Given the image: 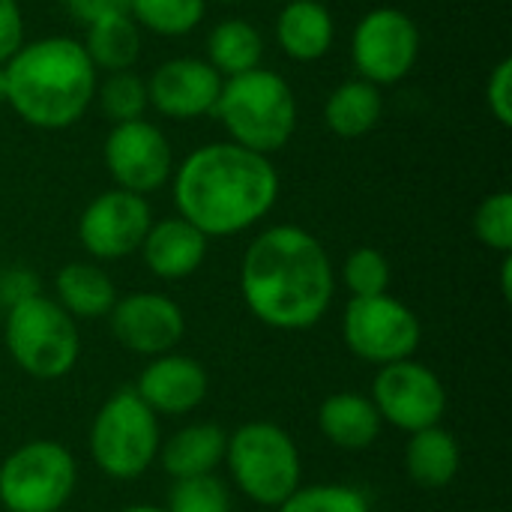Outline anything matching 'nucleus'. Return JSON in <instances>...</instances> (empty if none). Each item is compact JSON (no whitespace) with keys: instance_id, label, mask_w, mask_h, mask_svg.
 I'll use <instances>...</instances> for the list:
<instances>
[{"instance_id":"f257e3e1","label":"nucleus","mask_w":512,"mask_h":512,"mask_svg":"<svg viewBox=\"0 0 512 512\" xmlns=\"http://www.w3.org/2000/svg\"><path fill=\"white\" fill-rule=\"evenodd\" d=\"M249 312L273 330H309L333 303L336 279L327 249L297 225L261 231L240 264Z\"/></svg>"},{"instance_id":"f03ea898","label":"nucleus","mask_w":512,"mask_h":512,"mask_svg":"<svg viewBox=\"0 0 512 512\" xmlns=\"http://www.w3.org/2000/svg\"><path fill=\"white\" fill-rule=\"evenodd\" d=\"M279 198L273 162L234 141L192 150L174 174L177 213L207 240L234 237L261 222Z\"/></svg>"},{"instance_id":"7ed1b4c3","label":"nucleus","mask_w":512,"mask_h":512,"mask_svg":"<svg viewBox=\"0 0 512 512\" xmlns=\"http://www.w3.org/2000/svg\"><path fill=\"white\" fill-rule=\"evenodd\" d=\"M6 102L36 129L75 126L96 96V66L72 36L24 42L6 63Z\"/></svg>"},{"instance_id":"20e7f679","label":"nucleus","mask_w":512,"mask_h":512,"mask_svg":"<svg viewBox=\"0 0 512 512\" xmlns=\"http://www.w3.org/2000/svg\"><path fill=\"white\" fill-rule=\"evenodd\" d=\"M213 114L234 144L261 156L282 150L297 132V96L279 72L264 66L225 78Z\"/></svg>"},{"instance_id":"39448f33","label":"nucleus","mask_w":512,"mask_h":512,"mask_svg":"<svg viewBox=\"0 0 512 512\" xmlns=\"http://www.w3.org/2000/svg\"><path fill=\"white\" fill-rule=\"evenodd\" d=\"M6 348L21 372L54 381L75 369L81 336L75 318L57 300L33 294L9 306Z\"/></svg>"},{"instance_id":"423d86ee","label":"nucleus","mask_w":512,"mask_h":512,"mask_svg":"<svg viewBox=\"0 0 512 512\" xmlns=\"http://www.w3.org/2000/svg\"><path fill=\"white\" fill-rule=\"evenodd\" d=\"M237 489L261 507H279L300 489V453L291 435L273 423L240 426L225 447Z\"/></svg>"},{"instance_id":"0eeeda50","label":"nucleus","mask_w":512,"mask_h":512,"mask_svg":"<svg viewBox=\"0 0 512 512\" xmlns=\"http://www.w3.org/2000/svg\"><path fill=\"white\" fill-rule=\"evenodd\" d=\"M159 453L156 414L129 387L117 390L90 426V456L114 480L141 477Z\"/></svg>"},{"instance_id":"6e6552de","label":"nucleus","mask_w":512,"mask_h":512,"mask_svg":"<svg viewBox=\"0 0 512 512\" xmlns=\"http://www.w3.org/2000/svg\"><path fill=\"white\" fill-rule=\"evenodd\" d=\"M78 465L57 441H30L0 465V504L9 512H57L75 492Z\"/></svg>"},{"instance_id":"1a4fd4ad","label":"nucleus","mask_w":512,"mask_h":512,"mask_svg":"<svg viewBox=\"0 0 512 512\" xmlns=\"http://www.w3.org/2000/svg\"><path fill=\"white\" fill-rule=\"evenodd\" d=\"M345 345L366 363H396L408 360L423 336L420 318L396 297H351L342 321Z\"/></svg>"},{"instance_id":"9d476101","label":"nucleus","mask_w":512,"mask_h":512,"mask_svg":"<svg viewBox=\"0 0 512 512\" xmlns=\"http://www.w3.org/2000/svg\"><path fill=\"white\" fill-rule=\"evenodd\" d=\"M351 57L363 81L381 87L402 81L420 57V30L414 18L393 6L366 12L351 36Z\"/></svg>"},{"instance_id":"9b49d317","label":"nucleus","mask_w":512,"mask_h":512,"mask_svg":"<svg viewBox=\"0 0 512 512\" xmlns=\"http://www.w3.org/2000/svg\"><path fill=\"white\" fill-rule=\"evenodd\" d=\"M372 405L381 420L414 435L441 423L447 411V390L429 366L408 357L381 366L372 387Z\"/></svg>"},{"instance_id":"f8f14e48","label":"nucleus","mask_w":512,"mask_h":512,"mask_svg":"<svg viewBox=\"0 0 512 512\" xmlns=\"http://www.w3.org/2000/svg\"><path fill=\"white\" fill-rule=\"evenodd\" d=\"M105 165L117 189L147 195L168 183L174 174V153L159 126L150 120L117 123L105 138Z\"/></svg>"},{"instance_id":"ddd939ff","label":"nucleus","mask_w":512,"mask_h":512,"mask_svg":"<svg viewBox=\"0 0 512 512\" xmlns=\"http://www.w3.org/2000/svg\"><path fill=\"white\" fill-rule=\"evenodd\" d=\"M150 225L153 216L144 195L108 189L84 207L78 222V240L93 258L117 261L141 249Z\"/></svg>"},{"instance_id":"4468645a","label":"nucleus","mask_w":512,"mask_h":512,"mask_svg":"<svg viewBox=\"0 0 512 512\" xmlns=\"http://www.w3.org/2000/svg\"><path fill=\"white\" fill-rule=\"evenodd\" d=\"M108 315L117 342L144 357L171 354L186 333L183 309L171 297L153 291H138L117 300Z\"/></svg>"},{"instance_id":"2eb2a0df","label":"nucleus","mask_w":512,"mask_h":512,"mask_svg":"<svg viewBox=\"0 0 512 512\" xmlns=\"http://www.w3.org/2000/svg\"><path fill=\"white\" fill-rule=\"evenodd\" d=\"M225 78L201 57H174L153 69L147 81L150 105L171 120L213 114Z\"/></svg>"},{"instance_id":"dca6fc26","label":"nucleus","mask_w":512,"mask_h":512,"mask_svg":"<svg viewBox=\"0 0 512 512\" xmlns=\"http://www.w3.org/2000/svg\"><path fill=\"white\" fill-rule=\"evenodd\" d=\"M135 393L153 414H189L207 396V372L186 354H162L141 372Z\"/></svg>"},{"instance_id":"f3484780","label":"nucleus","mask_w":512,"mask_h":512,"mask_svg":"<svg viewBox=\"0 0 512 512\" xmlns=\"http://www.w3.org/2000/svg\"><path fill=\"white\" fill-rule=\"evenodd\" d=\"M141 255L159 279H186L204 264L207 237L183 216H171L150 225Z\"/></svg>"},{"instance_id":"a211bd4d","label":"nucleus","mask_w":512,"mask_h":512,"mask_svg":"<svg viewBox=\"0 0 512 512\" xmlns=\"http://www.w3.org/2000/svg\"><path fill=\"white\" fill-rule=\"evenodd\" d=\"M276 39L291 60L312 63L333 48L336 24L321 0H288L276 18Z\"/></svg>"},{"instance_id":"6ab92c4d","label":"nucleus","mask_w":512,"mask_h":512,"mask_svg":"<svg viewBox=\"0 0 512 512\" xmlns=\"http://www.w3.org/2000/svg\"><path fill=\"white\" fill-rule=\"evenodd\" d=\"M324 438L339 450H366L381 432V414L360 393H333L318 408Z\"/></svg>"},{"instance_id":"aec40b11","label":"nucleus","mask_w":512,"mask_h":512,"mask_svg":"<svg viewBox=\"0 0 512 512\" xmlns=\"http://www.w3.org/2000/svg\"><path fill=\"white\" fill-rule=\"evenodd\" d=\"M225 447H228V435L219 426L195 423L168 438V444L162 447V468L174 480L207 477L222 465Z\"/></svg>"},{"instance_id":"412c9836","label":"nucleus","mask_w":512,"mask_h":512,"mask_svg":"<svg viewBox=\"0 0 512 512\" xmlns=\"http://www.w3.org/2000/svg\"><path fill=\"white\" fill-rule=\"evenodd\" d=\"M459 465H462V450L447 429L429 426L411 435L405 450V468L414 483L426 489H444L447 483L456 480Z\"/></svg>"},{"instance_id":"4be33fe9","label":"nucleus","mask_w":512,"mask_h":512,"mask_svg":"<svg viewBox=\"0 0 512 512\" xmlns=\"http://www.w3.org/2000/svg\"><path fill=\"white\" fill-rule=\"evenodd\" d=\"M384 114V99L381 90L363 78L339 84L324 105V120L327 129L339 138H363L369 135Z\"/></svg>"},{"instance_id":"5701e85b","label":"nucleus","mask_w":512,"mask_h":512,"mask_svg":"<svg viewBox=\"0 0 512 512\" xmlns=\"http://www.w3.org/2000/svg\"><path fill=\"white\" fill-rule=\"evenodd\" d=\"M54 285H57V303L72 318H102L117 303L114 282L96 264L72 261L57 273Z\"/></svg>"},{"instance_id":"b1692460","label":"nucleus","mask_w":512,"mask_h":512,"mask_svg":"<svg viewBox=\"0 0 512 512\" xmlns=\"http://www.w3.org/2000/svg\"><path fill=\"white\" fill-rule=\"evenodd\" d=\"M264 57V36L246 18H225L207 36V63L222 75L234 78L258 69Z\"/></svg>"},{"instance_id":"393cba45","label":"nucleus","mask_w":512,"mask_h":512,"mask_svg":"<svg viewBox=\"0 0 512 512\" xmlns=\"http://www.w3.org/2000/svg\"><path fill=\"white\" fill-rule=\"evenodd\" d=\"M84 51H87L90 63L96 66V72L99 69L126 72L135 66V60L141 54V30L129 12L93 21V24H87Z\"/></svg>"},{"instance_id":"a878e982","label":"nucleus","mask_w":512,"mask_h":512,"mask_svg":"<svg viewBox=\"0 0 512 512\" xmlns=\"http://www.w3.org/2000/svg\"><path fill=\"white\" fill-rule=\"evenodd\" d=\"M207 12V0H129V15L138 27L159 36L192 33Z\"/></svg>"},{"instance_id":"bb28decb","label":"nucleus","mask_w":512,"mask_h":512,"mask_svg":"<svg viewBox=\"0 0 512 512\" xmlns=\"http://www.w3.org/2000/svg\"><path fill=\"white\" fill-rule=\"evenodd\" d=\"M102 114L117 126L129 120H141L150 99H147V81H141L135 72H108L102 84H96V96Z\"/></svg>"},{"instance_id":"cd10ccee","label":"nucleus","mask_w":512,"mask_h":512,"mask_svg":"<svg viewBox=\"0 0 512 512\" xmlns=\"http://www.w3.org/2000/svg\"><path fill=\"white\" fill-rule=\"evenodd\" d=\"M345 285L354 297H378L390 288V261L372 246H360L345 261Z\"/></svg>"},{"instance_id":"c85d7f7f","label":"nucleus","mask_w":512,"mask_h":512,"mask_svg":"<svg viewBox=\"0 0 512 512\" xmlns=\"http://www.w3.org/2000/svg\"><path fill=\"white\" fill-rule=\"evenodd\" d=\"M474 234L483 246L510 255L512 249V195L510 192H492L480 201L474 213Z\"/></svg>"},{"instance_id":"c756f323","label":"nucleus","mask_w":512,"mask_h":512,"mask_svg":"<svg viewBox=\"0 0 512 512\" xmlns=\"http://www.w3.org/2000/svg\"><path fill=\"white\" fill-rule=\"evenodd\" d=\"M279 512H369V501L357 489L330 483L297 489L288 501L279 504Z\"/></svg>"},{"instance_id":"7c9ffc66","label":"nucleus","mask_w":512,"mask_h":512,"mask_svg":"<svg viewBox=\"0 0 512 512\" xmlns=\"http://www.w3.org/2000/svg\"><path fill=\"white\" fill-rule=\"evenodd\" d=\"M228 507V492L213 474L174 480L168 495V512H228Z\"/></svg>"},{"instance_id":"2f4dec72","label":"nucleus","mask_w":512,"mask_h":512,"mask_svg":"<svg viewBox=\"0 0 512 512\" xmlns=\"http://www.w3.org/2000/svg\"><path fill=\"white\" fill-rule=\"evenodd\" d=\"M486 105L501 126H512V60L504 57L486 81Z\"/></svg>"},{"instance_id":"473e14b6","label":"nucleus","mask_w":512,"mask_h":512,"mask_svg":"<svg viewBox=\"0 0 512 512\" xmlns=\"http://www.w3.org/2000/svg\"><path fill=\"white\" fill-rule=\"evenodd\" d=\"M24 45V15L18 0H0V63Z\"/></svg>"},{"instance_id":"72a5a7b5","label":"nucleus","mask_w":512,"mask_h":512,"mask_svg":"<svg viewBox=\"0 0 512 512\" xmlns=\"http://www.w3.org/2000/svg\"><path fill=\"white\" fill-rule=\"evenodd\" d=\"M66 9L78 21L93 24V21L111 18V15H126L129 12V0H66Z\"/></svg>"},{"instance_id":"f704fd0d","label":"nucleus","mask_w":512,"mask_h":512,"mask_svg":"<svg viewBox=\"0 0 512 512\" xmlns=\"http://www.w3.org/2000/svg\"><path fill=\"white\" fill-rule=\"evenodd\" d=\"M33 294H39V285H36V276L27 270H9L0 279V303L6 306H15L18 300H27Z\"/></svg>"},{"instance_id":"c9c22d12","label":"nucleus","mask_w":512,"mask_h":512,"mask_svg":"<svg viewBox=\"0 0 512 512\" xmlns=\"http://www.w3.org/2000/svg\"><path fill=\"white\" fill-rule=\"evenodd\" d=\"M501 291H504V300H512V258L504 255V264H501Z\"/></svg>"},{"instance_id":"e433bc0d","label":"nucleus","mask_w":512,"mask_h":512,"mask_svg":"<svg viewBox=\"0 0 512 512\" xmlns=\"http://www.w3.org/2000/svg\"><path fill=\"white\" fill-rule=\"evenodd\" d=\"M120 512H168V510H159V507H150V504H135V507H126V510Z\"/></svg>"},{"instance_id":"4c0bfd02","label":"nucleus","mask_w":512,"mask_h":512,"mask_svg":"<svg viewBox=\"0 0 512 512\" xmlns=\"http://www.w3.org/2000/svg\"><path fill=\"white\" fill-rule=\"evenodd\" d=\"M6 102V78H3V63H0V105Z\"/></svg>"},{"instance_id":"58836bf2","label":"nucleus","mask_w":512,"mask_h":512,"mask_svg":"<svg viewBox=\"0 0 512 512\" xmlns=\"http://www.w3.org/2000/svg\"><path fill=\"white\" fill-rule=\"evenodd\" d=\"M219 3H240V0H219Z\"/></svg>"}]
</instances>
